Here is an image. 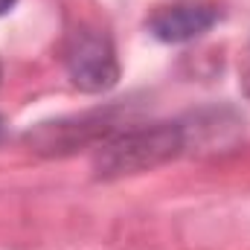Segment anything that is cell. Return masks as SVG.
<instances>
[{
    "mask_svg": "<svg viewBox=\"0 0 250 250\" xmlns=\"http://www.w3.org/2000/svg\"><path fill=\"white\" fill-rule=\"evenodd\" d=\"M15 3H18V0H0V15L12 12V9H15Z\"/></svg>",
    "mask_w": 250,
    "mask_h": 250,
    "instance_id": "4",
    "label": "cell"
},
{
    "mask_svg": "<svg viewBox=\"0 0 250 250\" xmlns=\"http://www.w3.org/2000/svg\"><path fill=\"white\" fill-rule=\"evenodd\" d=\"M0 137H3V120H0Z\"/></svg>",
    "mask_w": 250,
    "mask_h": 250,
    "instance_id": "5",
    "label": "cell"
},
{
    "mask_svg": "<svg viewBox=\"0 0 250 250\" xmlns=\"http://www.w3.org/2000/svg\"><path fill=\"white\" fill-rule=\"evenodd\" d=\"M215 21L218 9L212 3H175L151 15V32L166 44H187L192 38H201Z\"/></svg>",
    "mask_w": 250,
    "mask_h": 250,
    "instance_id": "3",
    "label": "cell"
},
{
    "mask_svg": "<svg viewBox=\"0 0 250 250\" xmlns=\"http://www.w3.org/2000/svg\"><path fill=\"white\" fill-rule=\"evenodd\" d=\"M245 82H248V87H250V73H248V79H245Z\"/></svg>",
    "mask_w": 250,
    "mask_h": 250,
    "instance_id": "6",
    "label": "cell"
},
{
    "mask_svg": "<svg viewBox=\"0 0 250 250\" xmlns=\"http://www.w3.org/2000/svg\"><path fill=\"white\" fill-rule=\"evenodd\" d=\"M187 148V128L178 123L137 125L128 131L108 134L93 154V169L99 178H123L148 172L178 157Z\"/></svg>",
    "mask_w": 250,
    "mask_h": 250,
    "instance_id": "1",
    "label": "cell"
},
{
    "mask_svg": "<svg viewBox=\"0 0 250 250\" xmlns=\"http://www.w3.org/2000/svg\"><path fill=\"white\" fill-rule=\"evenodd\" d=\"M64 64L73 79V84L84 93H105L120 79V62L114 53V44L99 29H76L67 38Z\"/></svg>",
    "mask_w": 250,
    "mask_h": 250,
    "instance_id": "2",
    "label": "cell"
}]
</instances>
